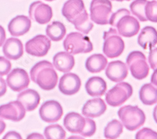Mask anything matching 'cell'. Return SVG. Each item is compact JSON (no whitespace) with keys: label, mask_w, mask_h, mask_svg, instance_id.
Instances as JSON below:
<instances>
[{"label":"cell","mask_w":157,"mask_h":139,"mask_svg":"<svg viewBox=\"0 0 157 139\" xmlns=\"http://www.w3.org/2000/svg\"><path fill=\"white\" fill-rule=\"evenodd\" d=\"M51 47V42L43 35L33 37L25 44V50L27 53L38 57L45 56Z\"/></svg>","instance_id":"obj_9"},{"label":"cell","mask_w":157,"mask_h":139,"mask_svg":"<svg viewBox=\"0 0 157 139\" xmlns=\"http://www.w3.org/2000/svg\"><path fill=\"white\" fill-rule=\"evenodd\" d=\"M86 123L81 135L83 137H92L94 135L96 131V122L90 119L85 118Z\"/></svg>","instance_id":"obj_33"},{"label":"cell","mask_w":157,"mask_h":139,"mask_svg":"<svg viewBox=\"0 0 157 139\" xmlns=\"http://www.w3.org/2000/svg\"><path fill=\"white\" fill-rule=\"evenodd\" d=\"M86 123L85 118L76 112H70L63 119V125L69 132L72 134H81Z\"/></svg>","instance_id":"obj_20"},{"label":"cell","mask_w":157,"mask_h":139,"mask_svg":"<svg viewBox=\"0 0 157 139\" xmlns=\"http://www.w3.org/2000/svg\"><path fill=\"white\" fill-rule=\"evenodd\" d=\"M5 129H6L5 123L2 120H1V119H0V135L2 134V133L5 131Z\"/></svg>","instance_id":"obj_41"},{"label":"cell","mask_w":157,"mask_h":139,"mask_svg":"<svg viewBox=\"0 0 157 139\" xmlns=\"http://www.w3.org/2000/svg\"><path fill=\"white\" fill-rule=\"evenodd\" d=\"M86 10L82 0H68L63 6L62 13L67 21L72 24Z\"/></svg>","instance_id":"obj_15"},{"label":"cell","mask_w":157,"mask_h":139,"mask_svg":"<svg viewBox=\"0 0 157 139\" xmlns=\"http://www.w3.org/2000/svg\"><path fill=\"white\" fill-rule=\"evenodd\" d=\"M29 16L32 20L38 23L45 24L51 20L53 16V12L49 5L38 1L30 5L29 8Z\"/></svg>","instance_id":"obj_11"},{"label":"cell","mask_w":157,"mask_h":139,"mask_svg":"<svg viewBox=\"0 0 157 139\" xmlns=\"http://www.w3.org/2000/svg\"><path fill=\"white\" fill-rule=\"evenodd\" d=\"M30 77L34 83L46 91L53 90L58 82V75L54 65L47 60L38 62L32 68Z\"/></svg>","instance_id":"obj_1"},{"label":"cell","mask_w":157,"mask_h":139,"mask_svg":"<svg viewBox=\"0 0 157 139\" xmlns=\"http://www.w3.org/2000/svg\"><path fill=\"white\" fill-rule=\"evenodd\" d=\"M45 1H47V2H53V1H54V0H45Z\"/></svg>","instance_id":"obj_44"},{"label":"cell","mask_w":157,"mask_h":139,"mask_svg":"<svg viewBox=\"0 0 157 139\" xmlns=\"http://www.w3.org/2000/svg\"><path fill=\"white\" fill-rule=\"evenodd\" d=\"M112 3L109 0H93L90 3V20L98 24H109L113 14Z\"/></svg>","instance_id":"obj_7"},{"label":"cell","mask_w":157,"mask_h":139,"mask_svg":"<svg viewBox=\"0 0 157 139\" xmlns=\"http://www.w3.org/2000/svg\"><path fill=\"white\" fill-rule=\"evenodd\" d=\"M11 62L3 57H0V76L7 75L11 70Z\"/></svg>","instance_id":"obj_35"},{"label":"cell","mask_w":157,"mask_h":139,"mask_svg":"<svg viewBox=\"0 0 157 139\" xmlns=\"http://www.w3.org/2000/svg\"><path fill=\"white\" fill-rule=\"evenodd\" d=\"M44 135L47 139H63L66 137V132L60 125L55 124L47 126Z\"/></svg>","instance_id":"obj_31"},{"label":"cell","mask_w":157,"mask_h":139,"mask_svg":"<svg viewBox=\"0 0 157 139\" xmlns=\"http://www.w3.org/2000/svg\"><path fill=\"white\" fill-rule=\"evenodd\" d=\"M17 100L29 112L34 110L40 102V96L39 93L32 89L23 91L18 95Z\"/></svg>","instance_id":"obj_21"},{"label":"cell","mask_w":157,"mask_h":139,"mask_svg":"<svg viewBox=\"0 0 157 139\" xmlns=\"http://www.w3.org/2000/svg\"><path fill=\"white\" fill-rule=\"evenodd\" d=\"M6 82L13 91L20 92L29 86L30 79L27 72L25 70L17 68L8 74Z\"/></svg>","instance_id":"obj_12"},{"label":"cell","mask_w":157,"mask_h":139,"mask_svg":"<svg viewBox=\"0 0 157 139\" xmlns=\"http://www.w3.org/2000/svg\"><path fill=\"white\" fill-rule=\"evenodd\" d=\"M148 61L151 69L155 70L157 68V48L153 49H150L148 56Z\"/></svg>","instance_id":"obj_36"},{"label":"cell","mask_w":157,"mask_h":139,"mask_svg":"<svg viewBox=\"0 0 157 139\" xmlns=\"http://www.w3.org/2000/svg\"><path fill=\"white\" fill-rule=\"evenodd\" d=\"M5 56L10 60H17L23 54V46L21 42L15 38H10L5 43L3 46Z\"/></svg>","instance_id":"obj_19"},{"label":"cell","mask_w":157,"mask_h":139,"mask_svg":"<svg viewBox=\"0 0 157 139\" xmlns=\"http://www.w3.org/2000/svg\"><path fill=\"white\" fill-rule=\"evenodd\" d=\"M126 64L135 79L141 80L148 76L150 68L147 58L142 52L140 51L131 52L126 58Z\"/></svg>","instance_id":"obj_6"},{"label":"cell","mask_w":157,"mask_h":139,"mask_svg":"<svg viewBox=\"0 0 157 139\" xmlns=\"http://www.w3.org/2000/svg\"><path fill=\"white\" fill-rule=\"evenodd\" d=\"M136 139H157V132L149 128H143L139 130L135 136Z\"/></svg>","instance_id":"obj_34"},{"label":"cell","mask_w":157,"mask_h":139,"mask_svg":"<svg viewBox=\"0 0 157 139\" xmlns=\"http://www.w3.org/2000/svg\"><path fill=\"white\" fill-rule=\"evenodd\" d=\"M112 1H116V2H124V1H130V0H112Z\"/></svg>","instance_id":"obj_43"},{"label":"cell","mask_w":157,"mask_h":139,"mask_svg":"<svg viewBox=\"0 0 157 139\" xmlns=\"http://www.w3.org/2000/svg\"><path fill=\"white\" fill-rule=\"evenodd\" d=\"M108 60L102 54H94L90 56L86 61V68L90 73L101 72L105 69Z\"/></svg>","instance_id":"obj_25"},{"label":"cell","mask_w":157,"mask_h":139,"mask_svg":"<svg viewBox=\"0 0 157 139\" xmlns=\"http://www.w3.org/2000/svg\"><path fill=\"white\" fill-rule=\"evenodd\" d=\"M39 114L43 121L54 123L60 120L63 115V108L57 101L48 100L41 106L39 110Z\"/></svg>","instance_id":"obj_10"},{"label":"cell","mask_w":157,"mask_h":139,"mask_svg":"<svg viewBox=\"0 0 157 139\" xmlns=\"http://www.w3.org/2000/svg\"><path fill=\"white\" fill-rule=\"evenodd\" d=\"M106 109L104 101L102 98H96L87 101L82 107V113L87 117L96 118L104 114Z\"/></svg>","instance_id":"obj_17"},{"label":"cell","mask_w":157,"mask_h":139,"mask_svg":"<svg viewBox=\"0 0 157 139\" xmlns=\"http://www.w3.org/2000/svg\"><path fill=\"white\" fill-rule=\"evenodd\" d=\"M133 87L126 82L116 85L106 94V101L111 107H119L123 105L133 94Z\"/></svg>","instance_id":"obj_8"},{"label":"cell","mask_w":157,"mask_h":139,"mask_svg":"<svg viewBox=\"0 0 157 139\" xmlns=\"http://www.w3.org/2000/svg\"><path fill=\"white\" fill-rule=\"evenodd\" d=\"M153 119H154L155 122L157 123V105L154 108L153 113Z\"/></svg>","instance_id":"obj_42"},{"label":"cell","mask_w":157,"mask_h":139,"mask_svg":"<svg viewBox=\"0 0 157 139\" xmlns=\"http://www.w3.org/2000/svg\"><path fill=\"white\" fill-rule=\"evenodd\" d=\"M109 24L116 27L117 32L121 36L127 38L135 36L140 29L139 21L136 18L131 16L129 11L125 8L120 9L113 13Z\"/></svg>","instance_id":"obj_2"},{"label":"cell","mask_w":157,"mask_h":139,"mask_svg":"<svg viewBox=\"0 0 157 139\" xmlns=\"http://www.w3.org/2000/svg\"><path fill=\"white\" fill-rule=\"evenodd\" d=\"M86 90L91 97H100L105 93L107 90L106 82L99 77H93L88 79L86 85Z\"/></svg>","instance_id":"obj_24"},{"label":"cell","mask_w":157,"mask_h":139,"mask_svg":"<svg viewBox=\"0 0 157 139\" xmlns=\"http://www.w3.org/2000/svg\"><path fill=\"white\" fill-rule=\"evenodd\" d=\"M74 25L75 28L84 34L87 35L93 30L94 24L90 20V16L86 10L83 13L76 19L72 23Z\"/></svg>","instance_id":"obj_28"},{"label":"cell","mask_w":157,"mask_h":139,"mask_svg":"<svg viewBox=\"0 0 157 139\" xmlns=\"http://www.w3.org/2000/svg\"><path fill=\"white\" fill-rule=\"evenodd\" d=\"M138 43L144 49H151L157 44L156 30L150 26L143 28L138 36Z\"/></svg>","instance_id":"obj_23"},{"label":"cell","mask_w":157,"mask_h":139,"mask_svg":"<svg viewBox=\"0 0 157 139\" xmlns=\"http://www.w3.org/2000/svg\"><path fill=\"white\" fill-rule=\"evenodd\" d=\"M103 52L109 58L120 57L124 49V43L117 30L110 28L104 33Z\"/></svg>","instance_id":"obj_5"},{"label":"cell","mask_w":157,"mask_h":139,"mask_svg":"<svg viewBox=\"0 0 157 139\" xmlns=\"http://www.w3.org/2000/svg\"><path fill=\"white\" fill-rule=\"evenodd\" d=\"M21 138L22 137L18 133L15 132L14 131L7 133L3 137V138Z\"/></svg>","instance_id":"obj_38"},{"label":"cell","mask_w":157,"mask_h":139,"mask_svg":"<svg viewBox=\"0 0 157 139\" xmlns=\"http://www.w3.org/2000/svg\"><path fill=\"white\" fill-rule=\"evenodd\" d=\"M54 67L59 71L67 73L72 70L75 65L74 57L69 53L61 52L57 53L53 58Z\"/></svg>","instance_id":"obj_22"},{"label":"cell","mask_w":157,"mask_h":139,"mask_svg":"<svg viewBox=\"0 0 157 139\" xmlns=\"http://www.w3.org/2000/svg\"><path fill=\"white\" fill-rule=\"evenodd\" d=\"M63 45L65 51L72 55L87 53L93 50V45L89 38L78 32L69 33L64 40Z\"/></svg>","instance_id":"obj_4"},{"label":"cell","mask_w":157,"mask_h":139,"mask_svg":"<svg viewBox=\"0 0 157 139\" xmlns=\"http://www.w3.org/2000/svg\"><path fill=\"white\" fill-rule=\"evenodd\" d=\"M6 40V33L3 27L0 25V46H2Z\"/></svg>","instance_id":"obj_39"},{"label":"cell","mask_w":157,"mask_h":139,"mask_svg":"<svg viewBox=\"0 0 157 139\" xmlns=\"http://www.w3.org/2000/svg\"><path fill=\"white\" fill-rule=\"evenodd\" d=\"M145 13L147 20L157 23V2L155 0L148 1L145 6Z\"/></svg>","instance_id":"obj_32"},{"label":"cell","mask_w":157,"mask_h":139,"mask_svg":"<svg viewBox=\"0 0 157 139\" xmlns=\"http://www.w3.org/2000/svg\"><path fill=\"white\" fill-rule=\"evenodd\" d=\"M81 80L78 76L73 73L64 74L60 78L59 88L61 93L65 95H73L81 89Z\"/></svg>","instance_id":"obj_14"},{"label":"cell","mask_w":157,"mask_h":139,"mask_svg":"<svg viewBox=\"0 0 157 139\" xmlns=\"http://www.w3.org/2000/svg\"><path fill=\"white\" fill-rule=\"evenodd\" d=\"M147 2V0H135L129 6L132 14L142 22L148 21L145 13V8Z\"/></svg>","instance_id":"obj_30"},{"label":"cell","mask_w":157,"mask_h":139,"mask_svg":"<svg viewBox=\"0 0 157 139\" xmlns=\"http://www.w3.org/2000/svg\"><path fill=\"white\" fill-rule=\"evenodd\" d=\"M117 115L125 128L129 131L137 130L146 121L145 113L138 106H123L119 109Z\"/></svg>","instance_id":"obj_3"},{"label":"cell","mask_w":157,"mask_h":139,"mask_svg":"<svg viewBox=\"0 0 157 139\" xmlns=\"http://www.w3.org/2000/svg\"><path fill=\"white\" fill-rule=\"evenodd\" d=\"M32 22L29 17L18 15L13 18L8 24V31L13 36H20L28 33L31 28Z\"/></svg>","instance_id":"obj_18"},{"label":"cell","mask_w":157,"mask_h":139,"mask_svg":"<svg viewBox=\"0 0 157 139\" xmlns=\"http://www.w3.org/2000/svg\"><path fill=\"white\" fill-rule=\"evenodd\" d=\"M7 90V86L5 80L0 77V97L3 96Z\"/></svg>","instance_id":"obj_37"},{"label":"cell","mask_w":157,"mask_h":139,"mask_svg":"<svg viewBox=\"0 0 157 139\" xmlns=\"http://www.w3.org/2000/svg\"><path fill=\"white\" fill-rule=\"evenodd\" d=\"M139 96L144 105H154L157 102V88L151 83L143 85L140 90Z\"/></svg>","instance_id":"obj_26"},{"label":"cell","mask_w":157,"mask_h":139,"mask_svg":"<svg viewBox=\"0 0 157 139\" xmlns=\"http://www.w3.org/2000/svg\"><path fill=\"white\" fill-rule=\"evenodd\" d=\"M123 131L122 123L117 120H113L109 122L104 129V137L109 139L118 138Z\"/></svg>","instance_id":"obj_29"},{"label":"cell","mask_w":157,"mask_h":139,"mask_svg":"<svg viewBox=\"0 0 157 139\" xmlns=\"http://www.w3.org/2000/svg\"><path fill=\"white\" fill-rule=\"evenodd\" d=\"M25 107L18 100L0 106V119L19 122L25 117Z\"/></svg>","instance_id":"obj_13"},{"label":"cell","mask_w":157,"mask_h":139,"mask_svg":"<svg viewBox=\"0 0 157 139\" xmlns=\"http://www.w3.org/2000/svg\"><path fill=\"white\" fill-rule=\"evenodd\" d=\"M105 73L111 81L120 82L127 77L128 69L124 62L116 60L109 63L106 69Z\"/></svg>","instance_id":"obj_16"},{"label":"cell","mask_w":157,"mask_h":139,"mask_svg":"<svg viewBox=\"0 0 157 139\" xmlns=\"http://www.w3.org/2000/svg\"><path fill=\"white\" fill-rule=\"evenodd\" d=\"M46 34L52 41L59 42L63 38L66 34V28L62 23L54 21L47 26Z\"/></svg>","instance_id":"obj_27"},{"label":"cell","mask_w":157,"mask_h":139,"mask_svg":"<svg viewBox=\"0 0 157 139\" xmlns=\"http://www.w3.org/2000/svg\"><path fill=\"white\" fill-rule=\"evenodd\" d=\"M151 82L152 84L157 86V68L155 70L151 77Z\"/></svg>","instance_id":"obj_40"}]
</instances>
